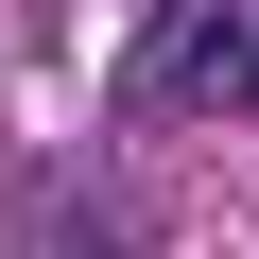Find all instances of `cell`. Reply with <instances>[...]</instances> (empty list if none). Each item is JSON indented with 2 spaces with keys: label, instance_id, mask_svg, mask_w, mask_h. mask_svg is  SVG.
Returning <instances> with one entry per match:
<instances>
[{
  "label": "cell",
  "instance_id": "cell-1",
  "mask_svg": "<svg viewBox=\"0 0 259 259\" xmlns=\"http://www.w3.org/2000/svg\"><path fill=\"white\" fill-rule=\"evenodd\" d=\"M242 87H259V18H242V0H173V18L139 35V104H156V121L242 104Z\"/></svg>",
  "mask_w": 259,
  "mask_h": 259
}]
</instances>
